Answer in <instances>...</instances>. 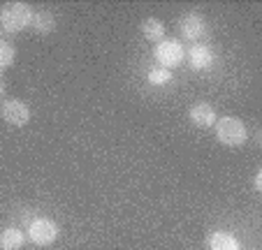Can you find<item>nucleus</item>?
<instances>
[{
  "label": "nucleus",
  "mask_w": 262,
  "mask_h": 250,
  "mask_svg": "<svg viewBox=\"0 0 262 250\" xmlns=\"http://www.w3.org/2000/svg\"><path fill=\"white\" fill-rule=\"evenodd\" d=\"M33 24V7L28 3H5L0 7V28L5 33H21Z\"/></svg>",
  "instance_id": "f257e3e1"
},
{
  "label": "nucleus",
  "mask_w": 262,
  "mask_h": 250,
  "mask_svg": "<svg viewBox=\"0 0 262 250\" xmlns=\"http://www.w3.org/2000/svg\"><path fill=\"white\" fill-rule=\"evenodd\" d=\"M213 130H216V139L223 144V146H230V148H237L244 146L248 139V130L244 125L242 118L237 116H223L213 123Z\"/></svg>",
  "instance_id": "f03ea898"
},
{
  "label": "nucleus",
  "mask_w": 262,
  "mask_h": 250,
  "mask_svg": "<svg viewBox=\"0 0 262 250\" xmlns=\"http://www.w3.org/2000/svg\"><path fill=\"white\" fill-rule=\"evenodd\" d=\"M154 58L158 60L160 67L165 70H174L186 60V47L179 42V39H167L165 37L163 42H158L154 49Z\"/></svg>",
  "instance_id": "7ed1b4c3"
},
{
  "label": "nucleus",
  "mask_w": 262,
  "mask_h": 250,
  "mask_svg": "<svg viewBox=\"0 0 262 250\" xmlns=\"http://www.w3.org/2000/svg\"><path fill=\"white\" fill-rule=\"evenodd\" d=\"M58 234H60L58 225H56L51 218H45V216L33 218V220L28 222V230H26V236H28L35 245H40V248L51 245L58 239Z\"/></svg>",
  "instance_id": "20e7f679"
},
{
  "label": "nucleus",
  "mask_w": 262,
  "mask_h": 250,
  "mask_svg": "<svg viewBox=\"0 0 262 250\" xmlns=\"http://www.w3.org/2000/svg\"><path fill=\"white\" fill-rule=\"evenodd\" d=\"M0 116H3V121L14 125V128H24L26 123L30 121V107L19 98H7V100H3Z\"/></svg>",
  "instance_id": "39448f33"
},
{
  "label": "nucleus",
  "mask_w": 262,
  "mask_h": 250,
  "mask_svg": "<svg viewBox=\"0 0 262 250\" xmlns=\"http://www.w3.org/2000/svg\"><path fill=\"white\" fill-rule=\"evenodd\" d=\"M179 30H181L183 39H188V42H200V39L207 35V21H204L202 14L198 12H188V14H183L181 21H179Z\"/></svg>",
  "instance_id": "423d86ee"
},
{
  "label": "nucleus",
  "mask_w": 262,
  "mask_h": 250,
  "mask_svg": "<svg viewBox=\"0 0 262 250\" xmlns=\"http://www.w3.org/2000/svg\"><path fill=\"white\" fill-rule=\"evenodd\" d=\"M186 58H188V65L193 70H209L213 65V51H211V47L209 44L198 42V44H193L188 49Z\"/></svg>",
  "instance_id": "0eeeda50"
},
{
  "label": "nucleus",
  "mask_w": 262,
  "mask_h": 250,
  "mask_svg": "<svg viewBox=\"0 0 262 250\" xmlns=\"http://www.w3.org/2000/svg\"><path fill=\"white\" fill-rule=\"evenodd\" d=\"M188 118L193 125H198V128H213V123L218 121L216 116V109L211 107L209 102H198L190 107L188 111Z\"/></svg>",
  "instance_id": "6e6552de"
},
{
  "label": "nucleus",
  "mask_w": 262,
  "mask_h": 250,
  "mask_svg": "<svg viewBox=\"0 0 262 250\" xmlns=\"http://www.w3.org/2000/svg\"><path fill=\"white\" fill-rule=\"evenodd\" d=\"M207 248L209 250H242V243L234 234L225 230H216L207 236Z\"/></svg>",
  "instance_id": "1a4fd4ad"
},
{
  "label": "nucleus",
  "mask_w": 262,
  "mask_h": 250,
  "mask_svg": "<svg viewBox=\"0 0 262 250\" xmlns=\"http://www.w3.org/2000/svg\"><path fill=\"white\" fill-rule=\"evenodd\" d=\"M26 243V232L21 227H7L0 232V248L3 250H21Z\"/></svg>",
  "instance_id": "9d476101"
},
{
  "label": "nucleus",
  "mask_w": 262,
  "mask_h": 250,
  "mask_svg": "<svg viewBox=\"0 0 262 250\" xmlns=\"http://www.w3.org/2000/svg\"><path fill=\"white\" fill-rule=\"evenodd\" d=\"M30 26L35 28V33L49 35L56 28V14L51 10H37V12H33V24Z\"/></svg>",
  "instance_id": "9b49d317"
},
{
  "label": "nucleus",
  "mask_w": 262,
  "mask_h": 250,
  "mask_svg": "<svg viewBox=\"0 0 262 250\" xmlns=\"http://www.w3.org/2000/svg\"><path fill=\"white\" fill-rule=\"evenodd\" d=\"M142 35H144V39H148V42L158 44V42H163V39H165V24L160 19L148 16V19L142 21Z\"/></svg>",
  "instance_id": "f8f14e48"
},
{
  "label": "nucleus",
  "mask_w": 262,
  "mask_h": 250,
  "mask_svg": "<svg viewBox=\"0 0 262 250\" xmlns=\"http://www.w3.org/2000/svg\"><path fill=\"white\" fill-rule=\"evenodd\" d=\"M16 60V49L12 42H7V39H0V72H5V70H10L12 65H14Z\"/></svg>",
  "instance_id": "ddd939ff"
},
{
  "label": "nucleus",
  "mask_w": 262,
  "mask_h": 250,
  "mask_svg": "<svg viewBox=\"0 0 262 250\" xmlns=\"http://www.w3.org/2000/svg\"><path fill=\"white\" fill-rule=\"evenodd\" d=\"M148 83L151 86H167V83H172V70H165V67H154V70H148L146 74Z\"/></svg>",
  "instance_id": "4468645a"
},
{
  "label": "nucleus",
  "mask_w": 262,
  "mask_h": 250,
  "mask_svg": "<svg viewBox=\"0 0 262 250\" xmlns=\"http://www.w3.org/2000/svg\"><path fill=\"white\" fill-rule=\"evenodd\" d=\"M255 190L257 192L262 190V169H257V172H255Z\"/></svg>",
  "instance_id": "2eb2a0df"
},
{
  "label": "nucleus",
  "mask_w": 262,
  "mask_h": 250,
  "mask_svg": "<svg viewBox=\"0 0 262 250\" xmlns=\"http://www.w3.org/2000/svg\"><path fill=\"white\" fill-rule=\"evenodd\" d=\"M3 95H5V79L0 77V100H3Z\"/></svg>",
  "instance_id": "dca6fc26"
},
{
  "label": "nucleus",
  "mask_w": 262,
  "mask_h": 250,
  "mask_svg": "<svg viewBox=\"0 0 262 250\" xmlns=\"http://www.w3.org/2000/svg\"><path fill=\"white\" fill-rule=\"evenodd\" d=\"M0 30H3V28H0Z\"/></svg>",
  "instance_id": "f3484780"
}]
</instances>
